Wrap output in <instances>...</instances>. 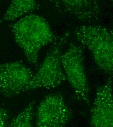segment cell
<instances>
[{
	"mask_svg": "<svg viewBox=\"0 0 113 127\" xmlns=\"http://www.w3.org/2000/svg\"><path fill=\"white\" fill-rule=\"evenodd\" d=\"M11 26L14 40L29 63L37 66L41 50L56 39L48 23L43 17L30 14Z\"/></svg>",
	"mask_w": 113,
	"mask_h": 127,
	"instance_id": "cell-1",
	"label": "cell"
},
{
	"mask_svg": "<svg viewBox=\"0 0 113 127\" xmlns=\"http://www.w3.org/2000/svg\"><path fill=\"white\" fill-rule=\"evenodd\" d=\"M74 32L77 41L91 52L98 68L113 76L112 30L102 26L82 25Z\"/></svg>",
	"mask_w": 113,
	"mask_h": 127,
	"instance_id": "cell-2",
	"label": "cell"
},
{
	"mask_svg": "<svg viewBox=\"0 0 113 127\" xmlns=\"http://www.w3.org/2000/svg\"><path fill=\"white\" fill-rule=\"evenodd\" d=\"M66 37H58L53 42L43 63L25 89L24 92L38 89H52L66 80L61 56Z\"/></svg>",
	"mask_w": 113,
	"mask_h": 127,
	"instance_id": "cell-3",
	"label": "cell"
},
{
	"mask_svg": "<svg viewBox=\"0 0 113 127\" xmlns=\"http://www.w3.org/2000/svg\"><path fill=\"white\" fill-rule=\"evenodd\" d=\"M61 61L66 78L72 87L76 98L89 105L90 89L82 48L75 43L71 44L65 52L62 53Z\"/></svg>",
	"mask_w": 113,
	"mask_h": 127,
	"instance_id": "cell-4",
	"label": "cell"
},
{
	"mask_svg": "<svg viewBox=\"0 0 113 127\" xmlns=\"http://www.w3.org/2000/svg\"><path fill=\"white\" fill-rule=\"evenodd\" d=\"M71 111L60 93L47 95L39 104L36 114L35 125L38 127H62L67 125Z\"/></svg>",
	"mask_w": 113,
	"mask_h": 127,
	"instance_id": "cell-5",
	"label": "cell"
},
{
	"mask_svg": "<svg viewBox=\"0 0 113 127\" xmlns=\"http://www.w3.org/2000/svg\"><path fill=\"white\" fill-rule=\"evenodd\" d=\"M34 73L23 64L15 61L0 63V92L12 97L24 92Z\"/></svg>",
	"mask_w": 113,
	"mask_h": 127,
	"instance_id": "cell-6",
	"label": "cell"
},
{
	"mask_svg": "<svg viewBox=\"0 0 113 127\" xmlns=\"http://www.w3.org/2000/svg\"><path fill=\"white\" fill-rule=\"evenodd\" d=\"M60 12L82 22L100 18L104 11L102 0H49Z\"/></svg>",
	"mask_w": 113,
	"mask_h": 127,
	"instance_id": "cell-7",
	"label": "cell"
},
{
	"mask_svg": "<svg viewBox=\"0 0 113 127\" xmlns=\"http://www.w3.org/2000/svg\"><path fill=\"white\" fill-rule=\"evenodd\" d=\"M90 125L95 127L113 126V76L97 89Z\"/></svg>",
	"mask_w": 113,
	"mask_h": 127,
	"instance_id": "cell-8",
	"label": "cell"
},
{
	"mask_svg": "<svg viewBox=\"0 0 113 127\" xmlns=\"http://www.w3.org/2000/svg\"><path fill=\"white\" fill-rule=\"evenodd\" d=\"M37 0H10L9 4L2 17L3 22H14L32 14L38 8Z\"/></svg>",
	"mask_w": 113,
	"mask_h": 127,
	"instance_id": "cell-9",
	"label": "cell"
},
{
	"mask_svg": "<svg viewBox=\"0 0 113 127\" xmlns=\"http://www.w3.org/2000/svg\"><path fill=\"white\" fill-rule=\"evenodd\" d=\"M35 102L31 101L26 107L19 114L14 117L8 126L12 127H31L33 126V120L35 114Z\"/></svg>",
	"mask_w": 113,
	"mask_h": 127,
	"instance_id": "cell-10",
	"label": "cell"
},
{
	"mask_svg": "<svg viewBox=\"0 0 113 127\" xmlns=\"http://www.w3.org/2000/svg\"><path fill=\"white\" fill-rule=\"evenodd\" d=\"M9 113L5 109L0 107V127L8 126L9 120Z\"/></svg>",
	"mask_w": 113,
	"mask_h": 127,
	"instance_id": "cell-11",
	"label": "cell"
},
{
	"mask_svg": "<svg viewBox=\"0 0 113 127\" xmlns=\"http://www.w3.org/2000/svg\"><path fill=\"white\" fill-rule=\"evenodd\" d=\"M0 95H1V94H0Z\"/></svg>",
	"mask_w": 113,
	"mask_h": 127,
	"instance_id": "cell-12",
	"label": "cell"
}]
</instances>
